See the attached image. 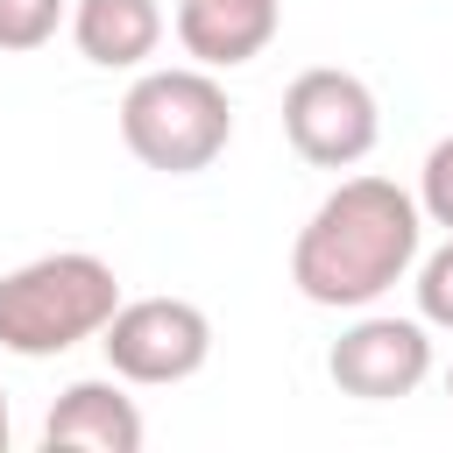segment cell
<instances>
[{
  "label": "cell",
  "instance_id": "6da1fadb",
  "mask_svg": "<svg viewBox=\"0 0 453 453\" xmlns=\"http://www.w3.org/2000/svg\"><path fill=\"white\" fill-rule=\"evenodd\" d=\"M418 241H425V212L403 184L347 177L304 219V234L290 248V283L326 311H361L403 283V269L418 262Z\"/></svg>",
  "mask_w": 453,
  "mask_h": 453
},
{
  "label": "cell",
  "instance_id": "7a4b0ae2",
  "mask_svg": "<svg viewBox=\"0 0 453 453\" xmlns=\"http://www.w3.org/2000/svg\"><path fill=\"white\" fill-rule=\"evenodd\" d=\"M120 311V276L99 255H35L0 276V347L21 361H50L78 340H99V326Z\"/></svg>",
  "mask_w": 453,
  "mask_h": 453
},
{
  "label": "cell",
  "instance_id": "3957f363",
  "mask_svg": "<svg viewBox=\"0 0 453 453\" xmlns=\"http://www.w3.org/2000/svg\"><path fill=\"white\" fill-rule=\"evenodd\" d=\"M120 142L134 149L142 170L163 177H191L212 170L219 149L234 142V106L219 92V78L205 64L191 71H142L120 99Z\"/></svg>",
  "mask_w": 453,
  "mask_h": 453
},
{
  "label": "cell",
  "instance_id": "277c9868",
  "mask_svg": "<svg viewBox=\"0 0 453 453\" xmlns=\"http://www.w3.org/2000/svg\"><path fill=\"white\" fill-rule=\"evenodd\" d=\"M99 347H106V368L120 382L163 389V382H184V375L205 368L212 319L198 304H184V297H134L99 326Z\"/></svg>",
  "mask_w": 453,
  "mask_h": 453
},
{
  "label": "cell",
  "instance_id": "5b68a950",
  "mask_svg": "<svg viewBox=\"0 0 453 453\" xmlns=\"http://www.w3.org/2000/svg\"><path fill=\"white\" fill-rule=\"evenodd\" d=\"M283 134L304 163L319 170H354L375 134H382V113H375V92L354 78V71H297L290 92H283Z\"/></svg>",
  "mask_w": 453,
  "mask_h": 453
},
{
  "label": "cell",
  "instance_id": "8992f818",
  "mask_svg": "<svg viewBox=\"0 0 453 453\" xmlns=\"http://www.w3.org/2000/svg\"><path fill=\"white\" fill-rule=\"evenodd\" d=\"M333 382L361 403H396L411 396L425 375H432V340H425V319H354L333 354H326Z\"/></svg>",
  "mask_w": 453,
  "mask_h": 453
},
{
  "label": "cell",
  "instance_id": "52a82bcc",
  "mask_svg": "<svg viewBox=\"0 0 453 453\" xmlns=\"http://www.w3.org/2000/svg\"><path fill=\"white\" fill-rule=\"evenodd\" d=\"M283 0H177V42L205 71H234L269 50Z\"/></svg>",
  "mask_w": 453,
  "mask_h": 453
},
{
  "label": "cell",
  "instance_id": "ba28073f",
  "mask_svg": "<svg viewBox=\"0 0 453 453\" xmlns=\"http://www.w3.org/2000/svg\"><path fill=\"white\" fill-rule=\"evenodd\" d=\"M42 446H85V453H142V411L120 382H71L50 418Z\"/></svg>",
  "mask_w": 453,
  "mask_h": 453
},
{
  "label": "cell",
  "instance_id": "9c48e42d",
  "mask_svg": "<svg viewBox=\"0 0 453 453\" xmlns=\"http://www.w3.org/2000/svg\"><path fill=\"white\" fill-rule=\"evenodd\" d=\"M71 42L99 71H134L163 42V7L156 0H78L71 7Z\"/></svg>",
  "mask_w": 453,
  "mask_h": 453
},
{
  "label": "cell",
  "instance_id": "30bf717a",
  "mask_svg": "<svg viewBox=\"0 0 453 453\" xmlns=\"http://www.w3.org/2000/svg\"><path fill=\"white\" fill-rule=\"evenodd\" d=\"M64 21V0H0V50H42Z\"/></svg>",
  "mask_w": 453,
  "mask_h": 453
},
{
  "label": "cell",
  "instance_id": "8fae6325",
  "mask_svg": "<svg viewBox=\"0 0 453 453\" xmlns=\"http://www.w3.org/2000/svg\"><path fill=\"white\" fill-rule=\"evenodd\" d=\"M418 319L453 333V234H446V248H432L418 262Z\"/></svg>",
  "mask_w": 453,
  "mask_h": 453
},
{
  "label": "cell",
  "instance_id": "7c38bea8",
  "mask_svg": "<svg viewBox=\"0 0 453 453\" xmlns=\"http://www.w3.org/2000/svg\"><path fill=\"white\" fill-rule=\"evenodd\" d=\"M418 212L453 234V134L432 142V156H425V170H418Z\"/></svg>",
  "mask_w": 453,
  "mask_h": 453
},
{
  "label": "cell",
  "instance_id": "4fadbf2b",
  "mask_svg": "<svg viewBox=\"0 0 453 453\" xmlns=\"http://www.w3.org/2000/svg\"><path fill=\"white\" fill-rule=\"evenodd\" d=\"M0 453H7V389H0Z\"/></svg>",
  "mask_w": 453,
  "mask_h": 453
},
{
  "label": "cell",
  "instance_id": "5bb4252c",
  "mask_svg": "<svg viewBox=\"0 0 453 453\" xmlns=\"http://www.w3.org/2000/svg\"><path fill=\"white\" fill-rule=\"evenodd\" d=\"M446 396H453V375H446Z\"/></svg>",
  "mask_w": 453,
  "mask_h": 453
}]
</instances>
